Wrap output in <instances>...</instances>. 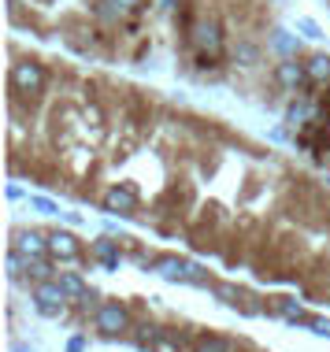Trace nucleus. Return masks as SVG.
Segmentation results:
<instances>
[{"instance_id": "obj_1", "label": "nucleus", "mask_w": 330, "mask_h": 352, "mask_svg": "<svg viewBox=\"0 0 330 352\" xmlns=\"http://www.w3.org/2000/svg\"><path fill=\"white\" fill-rule=\"evenodd\" d=\"M12 85L19 93H41L45 89V67L34 60H19L12 67Z\"/></svg>"}, {"instance_id": "obj_2", "label": "nucleus", "mask_w": 330, "mask_h": 352, "mask_svg": "<svg viewBox=\"0 0 330 352\" xmlns=\"http://www.w3.org/2000/svg\"><path fill=\"white\" fill-rule=\"evenodd\" d=\"M156 274H164L167 282H204L201 267L190 263V260H178V256H164V260H156Z\"/></svg>"}, {"instance_id": "obj_3", "label": "nucleus", "mask_w": 330, "mask_h": 352, "mask_svg": "<svg viewBox=\"0 0 330 352\" xmlns=\"http://www.w3.org/2000/svg\"><path fill=\"white\" fill-rule=\"evenodd\" d=\"M34 300H37V308L45 311V316H60L63 311V300H67V289H63L60 282H41L37 285V293H34Z\"/></svg>"}, {"instance_id": "obj_4", "label": "nucleus", "mask_w": 330, "mask_h": 352, "mask_svg": "<svg viewBox=\"0 0 330 352\" xmlns=\"http://www.w3.org/2000/svg\"><path fill=\"white\" fill-rule=\"evenodd\" d=\"M15 252L26 256V260H41V256L49 252V241H45L37 230H19L15 234Z\"/></svg>"}, {"instance_id": "obj_5", "label": "nucleus", "mask_w": 330, "mask_h": 352, "mask_svg": "<svg viewBox=\"0 0 330 352\" xmlns=\"http://www.w3.org/2000/svg\"><path fill=\"white\" fill-rule=\"evenodd\" d=\"M104 208L108 212H134L138 208V189L134 186H116L104 193Z\"/></svg>"}, {"instance_id": "obj_6", "label": "nucleus", "mask_w": 330, "mask_h": 352, "mask_svg": "<svg viewBox=\"0 0 330 352\" xmlns=\"http://www.w3.org/2000/svg\"><path fill=\"white\" fill-rule=\"evenodd\" d=\"M97 327L104 334H119V330H126V311L119 304H104V308H97Z\"/></svg>"}, {"instance_id": "obj_7", "label": "nucleus", "mask_w": 330, "mask_h": 352, "mask_svg": "<svg viewBox=\"0 0 330 352\" xmlns=\"http://www.w3.org/2000/svg\"><path fill=\"white\" fill-rule=\"evenodd\" d=\"M49 252L56 256V260H74L82 249H78V237L74 234H52L49 237Z\"/></svg>"}, {"instance_id": "obj_8", "label": "nucleus", "mask_w": 330, "mask_h": 352, "mask_svg": "<svg viewBox=\"0 0 330 352\" xmlns=\"http://www.w3.org/2000/svg\"><path fill=\"white\" fill-rule=\"evenodd\" d=\"M278 82L289 85V89H297L300 82H308V67H300V63H294V60L278 63Z\"/></svg>"}, {"instance_id": "obj_9", "label": "nucleus", "mask_w": 330, "mask_h": 352, "mask_svg": "<svg viewBox=\"0 0 330 352\" xmlns=\"http://www.w3.org/2000/svg\"><path fill=\"white\" fill-rule=\"evenodd\" d=\"M308 67V82H330V56H312V60L305 63Z\"/></svg>"}, {"instance_id": "obj_10", "label": "nucleus", "mask_w": 330, "mask_h": 352, "mask_svg": "<svg viewBox=\"0 0 330 352\" xmlns=\"http://www.w3.org/2000/svg\"><path fill=\"white\" fill-rule=\"evenodd\" d=\"M93 256H97V260L104 263L108 271H116V267H119V249H116L111 241H97V245H93Z\"/></svg>"}, {"instance_id": "obj_11", "label": "nucleus", "mask_w": 330, "mask_h": 352, "mask_svg": "<svg viewBox=\"0 0 330 352\" xmlns=\"http://www.w3.org/2000/svg\"><path fill=\"white\" fill-rule=\"evenodd\" d=\"M60 285L67 289V297H86V285H82V278H78V274H63V278H60Z\"/></svg>"}, {"instance_id": "obj_12", "label": "nucleus", "mask_w": 330, "mask_h": 352, "mask_svg": "<svg viewBox=\"0 0 330 352\" xmlns=\"http://www.w3.org/2000/svg\"><path fill=\"white\" fill-rule=\"evenodd\" d=\"M308 116H312V108H308V104H294V108L286 111V122H289V126H297V122H305Z\"/></svg>"}, {"instance_id": "obj_13", "label": "nucleus", "mask_w": 330, "mask_h": 352, "mask_svg": "<svg viewBox=\"0 0 330 352\" xmlns=\"http://www.w3.org/2000/svg\"><path fill=\"white\" fill-rule=\"evenodd\" d=\"M278 308H282V316H286V319H294V322H308V319H305V311H300L294 300H282Z\"/></svg>"}, {"instance_id": "obj_14", "label": "nucleus", "mask_w": 330, "mask_h": 352, "mask_svg": "<svg viewBox=\"0 0 330 352\" xmlns=\"http://www.w3.org/2000/svg\"><path fill=\"white\" fill-rule=\"evenodd\" d=\"M30 204L37 208V212H45V215H60V204L45 201V197H30Z\"/></svg>"}, {"instance_id": "obj_15", "label": "nucleus", "mask_w": 330, "mask_h": 352, "mask_svg": "<svg viewBox=\"0 0 330 352\" xmlns=\"http://www.w3.org/2000/svg\"><path fill=\"white\" fill-rule=\"evenodd\" d=\"M201 352H230V345H226L223 338H208V341L201 345Z\"/></svg>"}, {"instance_id": "obj_16", "label": "nucleus", "mask_w": 330, "mask_h": 352, "mask_svg": "<svg viewBox=\"0 0 330 352\" xmlns=\"http://www.w3.org/2000/svg\"><path fill=\"white\" fill-rule=\"evenodd\" d=\"M308 327H312L319 338H330V319H308Z\"/></svg>"}, {"instance_id": "obj_17", "label": "nucleus", "mask_w": 330, "mask_h": 352, "mask_svg": "<svg viewBox=\"0 0 330 352\" xmlns=\"http://www.w3.org/2000/svg\"><path fill=\"white\" fill-rule=\"evenodd\" d=\"M215 293H219V297H223L226 304H238V289H234V285H219Z\"/></svg>"}]
</instances>
